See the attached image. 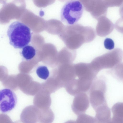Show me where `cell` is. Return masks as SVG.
<instances>
[{
  "label": "cell",
  "mask_w": 123,
  "mask_h": 123,
  "mask_svg": "<svg viewBox=\"0 0 123 123\" xmlns=\"http://www.w3.org/2000/svg\"><path fill=\"white\" fill-rule=\"evenodd\" d=\"M10 45L16 49H21L31 41V33L30 28L19 21H15L9 26L7 31Z\"/></svg>",
  "instance_id": "1"
},
{
  "label": "cell",
  "mask_w": 123,
  "mask_h": 123,
  "mask_svg": "<svg viewBox=\"0 0 123 123\" xmlns=\"http://www.w3.org/2000/svg\"><path fill=\"white\" fill-rule=\"evenodd\" d=\"M123 58V51L117 48L95 58L90 63L93 69L98 73L103 69L112 68L121 63Z\"/></svg>",
  "instance_id": "2"
},
{
  "label": "cell",
  "mask_w": 123,
  "mask_h": 123,
  "mask_svg": "<svg viewBox=\"0 0 123 123\" xmlns=\"http://www.w3.org/2000/svg\"><path fill=\"white\" fill-rule=\"evenodd\" d=\"M83 11V6L79 0H69L62 9L61 21L69 25L75 24L81 17Z\"/></svg>",
  "instance_id": "3"
},
{
  "label": "cell",
  "mask_w": 123,
  "mask_h": 123,
  "mask_svg": "<svg viewBox=\"0 0 123 123\" xmlns=\"http://www.w3.org/2000/svg\"><path fill=\"white\" fill-rule=\"evenodd\" d=\"M26 7L24 0H13L5 3L0 10V22H8L11 19L19 18Z\"/></svg>",
  "instance_id": "4"
},
{
  "label": "cell",
  "mask_w": 123,
  "mask_h": 123,
  "mask_svg": "<svg viewBox=\"0 0 123 123\" xmlns=\"http://www.w3.org/2000/svg\"><path fill=\"white\" fill-rule=\"evenodd\" d=\"M106 88L105 82L102 80H97L93 82L90 89L89 100L95 110L100 106L107 104L105 96Z\"/></svg>",
  "instance_id": "5"
},
{
  "label": "cell",
  "mask_w": 123,
  "mask_h": 123,
  "mask_svg": "<svg viewBox=\"0 0 123 123\" xmlns=\"http://www.w3.org/2000/svg\"><path fill=\"white\" fill-rule=\"evenodd\" d=\"M17 98L11 90L6 88L0 90V111L6 113L10 111L16 106Z\"/></svg>",
  "instance_id": "6"
},
{
  "label": "cell",
  "mask_w": 123,
  "mask_h": 123,
  "mask_svg": "<svg viewBox=\"0 0 123 123\" xmlns=\"http://www.w3.org/2000/svg\"><path fill=\"white\" fill-rule=\"evenodd\" d=\"M89 100L85 92H80L75 96L72 105V109L77 115L85 113L89 106Z\"/></svg>",
  "instance_id": "7"
},
{
  "label": "cell",
  "mask_w": 123,
  "mask_h": 123,
  "mask_svg": "<svg viewBox=\"0 0 123 123\" xmlns=\"http://www.w3.org/2000/svg\"><path fill=\"white\" fill-rule=\"evenodd\" d=\"M76 74L79 79L94 81L98 73L92 68L90 63L80 62L75 67Z\"/></svg>",
  "instance_id": "8"
},
{
  "label": "cell",
  "mask_w": 123,
  "mask_h": 123,
  "mask_svg": "<svg viewBox=\"0 0 123 123\" xmlns=\"http://www.w3.org/2000/svg\"><path fill=\"white\" fill-rule=\"evenodd\" d=\"M40 115V109L34 105H30L22 111L20 120L23 123H37L39 122Z\"/></svg>",
  "instance_id": "9"
},
{
  "label": "cell",
  "mask_w": 123,
  "mask_h": 123,
  "mask_svg": "<svg viewBox=\"0 0 123 123\" xmlns=\"http://www.w3.org/2000/svg\"><path fill=\"white\" fill-rule=\"evenodd\" d=\"M33 103L34 106L40 109L49 108L51 103L50 93L41 89L35 95Z\"/></svg>",
  "instance_id": "10"
},
{
  "label": "cell",
  "mask_w": 123,
  "mask_h": 123,
  "mask_svg": "<svg viewBox=\"0 0 123 123\" xmlns=\"http://www.w3.org/2000/svg\"><path fill=\"white\" fill-rule=\"evenodd\" d=\"M97 123H111V111L107 104L99 106L95 110Z\"/></svg>",
  "instance_id": "11"
},
{
  "label": "cell",
  "mask_w": 123,
  "mask_h": 123,
  "mask_svg": "<svg viewBox=\"0 0 123 123\" xmlns=\"http://www.w3.org/2000/svg\"><path fill=\"white\" fill-rule=\"evenodd\" d=\"M113 24L111 22H98L97 25L96 31L98 36L103 37L110 34L114 29Z\"/></svg>",
  "instance_id": "12"
},
{
  "label": "cell",
  "mask_w": 123,
  "mask_h": 123,
  "mask_svg": "<svg viewBox=\"0 0 123 123\" xmlns=\"http://www.w3.org/2000/svg\"><path fill=\"white\" fill-rule=\"evenodd\" d=\"M111 110L113 117L111 119V123H123V104L118 102L112 107Z\"/></svg>",
  "instance_id": "13"
},
{
  "label": "cell",
  "mask_w": 123,
  "mask_h": 123,
  "mask_svg": "<svg viewBox=\"0 0 123 123\" xmlns=\"http://www.w3.org/2000/svg\"><path fill=\"white\" fill-rule=\"evenodd\" d=\"M16 77L18 87L23 92L33 80L32 77L29 75H18Z\"/></svg>",
  "instance_id": "14"
},
{
  "label": "cell",
  "mask_w": 123,
  "mask_h": 123,
  "mask_svg": "<svg viewBox=\"0 0 123 123\" xmlns=\"http://www.w3.org/2000/svg\"><path fill=\"white\" fill-rule=\"evenodd\" d=\"M40 110V115L39 122L52 123L54 118V114L52 111L49 108Z\"/></svg>",
  "instance_id": "15"
},
{
  "label": "cell",
  "mask_w": 123,
  "mask_h": 123,
  "mask_svg": "<svg viewBox=\"0 0 123 123\" xmlns=\"http://www.w3.org/2000/svg\"><path fill=\"white\" fill-rule=\"evenodd\" d=\"M36 53V50L35 48L31 45L28 44L22 48L21 54L25 60L29 61L34 58Z\"/></svg>",
  "instance_id": "16"
},
{
  "label": "cell",
  "mask_w": 123,
  "mask_h": 123,
  "mask_svg": "<svg viewBox=\"0 0 123 123\" xmlns=\"http://www.w3.org/2000/svg\"><path fill=\"white\" fill-rule=\"evenodd\" d=\"M2 82L3 85L7 88L13 90H16L18 89L16 76H7Z\"/></svg>",
  "instance_id": "17"
},
{
  "label": "cell",
  "mask_w": 123,
  "mask_h": 123,
  "mask_svg": "<svg viewBox=\"0 0 123 123\" xmlns=\"http://www.w3.org/2000/svg\"><path fill=\"white\" fill-rule=\"evenodd\" d=\"M36 73L40 78L45 80H47L49 75V72L47 67L44 65L38 66L36 70Z\"/></svg>",
  "instance_id": "18"
},
{
  "label": "cell",
  "mask_w": 123,
  "mask_h": 123,
  "mask_svg": "<svg viewBox=\"0 0 123 123\" xmlns=\"http://www.w3.org/2000/svg\"><path fill=\"white\" fill-rule=\"evenodd\" d=\"M76 121L77 123H97L95 117L85 113L78 115Z\"/></svg>",
  "instance_id": "19"
},
{
  "label": "cell",
  "mask_w": 123,
  "mask_h": 123,
  "mask_svg": "<svg viewBox=\"0 0 123 123\" xmlns=\"http://www.w3.org/2000/svg\"><path fill=\"white\" fill-rule=\"evenodd\" d=\"M56 0H32L34 4L39 7H44L54 3Z\"/></svg>",
  "instance_id": "20"
},
{
  "label": "cell",
  "mask_w": 123,
  "mask_h": 123,
  "mask_svg": "<svg viewBox=\"0 0 123 123\" xmlns=\"http://www.w3.org/2000/svg\"><path fill=\"white\" fill-rule=\"evenodd\" d=\"M104 45L105 49L111 50L113 49L115 46V44L113 40L109 38H106L104 41Z\"/></svg>",
  "instance_id": "21"
},
{
  "label": "cell",
  "mask_w": 123,
  "mask_h": 123,
  "mask_svg": "<svg viewBox=\"0 0 123 123\" xmlns=\"http://www.w3.org/2000/svg\"><path fill=\"white\" fill-rule=\"evenodd\" d=\"M7 0H0V3L4 4L6 3Z\"/></svg>",
  "instance_id": "22"
}]
</instances>
